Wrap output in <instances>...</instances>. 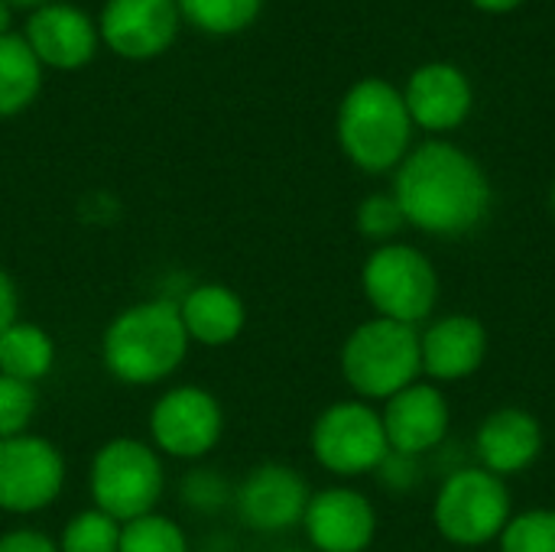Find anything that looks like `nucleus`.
<instances>
[{
	"label": "nucleus",
	"mask_w": 555,
	"mask_h": 552,
	"mask_svg": "<svg viewBox=\"0 0 555 552\" xmlns=\"http://www.w3.org/2000/svg\"><path fill=\"white\" fill-rule=\"evenodd\" d=\"M390 192L406 218V228L439 241H459L478 231L494 202L485 166L449 140L413 146L393 169Z\"/></svg>",
	"instance_id": "f257e3e1"
},
{
	"label": "nucleus",
	"mask_w": 555,
	"mask_h": 552,
	"mask_svg": "<svg viewBox=\"0 0 555 552\" xmlns=\"http://www.w3.org/2000/svg\"><path fill=\"white\" fill-rule=\"evenodd\" d=\"M335 130L341 153L361 172L380 176L406 159L416 127L397 85L387 78H361L345 91Z\"/></svg>",
	"instance_id": "f03ea898"
},
{
	"label": "nucleus",
	"mask_w": 555,
	"mask_h": 552,
	"mask_svg": "<svg viewBox=\"0 0 555 552\" xmlns=\"http://www.w3.org/2000/svg\"><path fill=\"white\" fill-rule=\"evenodd\" d=\"M189 351L179 306L153 299L124 309L104 332V364L124 384H156L169 377Z\"/></svg>",
	"instance_id": "7ed1b4c3"
},
{
	"label": "nucleus",
	"mask_w": 555,
	"mask_h": 552,
	"mask_svg": "<svg viewBox=\"0 0 555 552\" xmlns=\"http://www.w3.org/2000/svg\"><path fill=\"white\" fill-rule=\"evenodd\" d=\"M341 377L358 400L387 403L423 381L420 329L380 316L361 322L341 345Z\"/></svg>",
	"instance_id": "20e7f679"
},
{
	"label": "nucleus",
	"mask_w": 555,
	"mask_h": 552,
	"mask_svg": "<svg viewBox=\"0 0 555 552\" xmlns=\"http://www.w3.org/2000/svg\"><path fill=\"white\" fill-rule=\"evenodd\" d=\"M511 517V485L475 462L442 475L433 498V524L439 537L459 550H481L498 543Z\"/></svg>",
	"instance_id": "39448f33"
},
{
	"label": "nucleus",
	"mask_w": 555,
	"mask_h": 552,
	"mask_svg": "<svg viewBox=\"0 0 555 552\" xmlns=\"http://www.w3.org/2000/svg\"><path fill=\"white\" fill-rule=\"evenodd\" d=\"M361 290L380 319L420 329L439 306V270L416 244L393 241L367 254L361 267Z\"/></svg>",
	"instance_id": "423d86ee"
},
{
	"label": "nucleus",
	"mask_w": 555,
	"mask_h": 552,
	"mask_svg": "<svg viewBox=\"0 0 555 552\" xmlns=\"http://www.w3.org/2000/svg\"><path fill=\"white\" fill-rule=\"evenodd\" d=\"M315 462L335 478H364L387 459V433L380 410L367 400H338L319 413L309 436Z\"/></svg>",
	"instance_id": "0eeeda50"
},
{
	"label": "nucleus",
	"mask_w": 555,
	"mask_h": 552,
	"mask_svg": "<svg viewBox=\"0 0 555 552\" xmlns=\"http://www.w3.org/2000/svg\"><path fill=\"white\" fill-rule=\"evenodd\" d=\"M163 495V462L137 439L107 442L91 462V498L94 508L117 524L153 514Z\"/></svg>",
	"instance_id": "6e6552de"
},
{
	"label": "nucleus",
	"mask_w": 555,
	"mask_h": 552,
	"mask_svg": "<svg viewBox=\"0 0 555 552\" xmlns=\"http://www.w3.org/2000/svg\"><path fill=\"white\" fill-rule=\"evenodd\" d=\"M65 485V462L59 449L39 436L0 439V508L10 514H33L49 508Z\"/></svg>",
	"instance_id": "1a4fd4ad"
},
{
	"label": "nucleus",
	"mask_w": 555,
	"mask_h": 552,
	"mask_svg": "<svg viewBox=\"0 0 555 552\" xmlns=\"http://www.w3.org/2000/svg\"><path fill=\"white\" fill-rule=\"evenodd\" d=\"M380 420H384L390 452L429 459L449 442L452 403L439 384L416 381L384 403Z\"/></svg>",
	"instance_id": "9d476101"
},
{
	"label": "nucleus",
	"mask_w": 555,
	"mask_h": 552,
	"mask_svg": "<svg viewBox=\"0 0 555 552\" xmlns=\"http://www.w3.org/2000/svg\"><path fill=\"white\" fill-rule=\"evenodd\" d=\"M182 26L176 0H107L98 16L101 42L130 62L163 55Z\"/></svg>",
	"instance_id": "9b49d317"
},
{
	"label": "nucleus",
	"mask_w": 555,
	"mask_h": 552,
	"mask_svg": "<svg viewBox=\"0 0 555 552\" xmlns=\"http://www.w3.org/2000/svg\"><path fill=\"white\" fill-rule=\"evenodd\" d=\"M221 407L202 387H176L163 394L150 413L153 442L176 459H198L221 439Z\"/></svg>",
	"instance_id": "f8f14e48"
},
{
	"label": "nucleus",
	"mask_w": 555,
	"mask_h": 552,
	"mask_svg": "<svg viewBox=\"0 0 555 552\" xmlns=\"http://www.w3.org/2000/svg\"><path fill=\"white\" fill-rule=\"evenodd\" d=\"M491 335L472 312H449L420 329L423 377L433 384H462L475 377L488 361Z\"/></svg>",
	"instance_id": "ddd939ff"
},
{
	"label": "nucleus",
	"mask_w": 555,
	"mask_h": 552,
	"mask_svg": "<svg viewBox=\"0 0 555 552\" xmlns=\"http://www.w3.org/2000/svg\"><path fill=\"white\" fill-rule=\"evenodd\" d=\"M302 530L312 550L367 552L377 537V508L358 488H322L309 498Z\"/></svg>",
	"instance_id": "4468645a"
},
{
	"label": "nucleus",
	"mask_w": 555,
	"mask_h": 552,
	"mask_svg": "<svg viewBox=\"0 0 555 552\" xmlns=\"http://www.w3.org/2000/svg\"><path fill=\"white\" fill-rule=\"evenodd\" d=\"M23 39L29 42L39 65L55 68V72L85 68L101 46L98 20H91L81 7L62 3V0H52L33 10L26 20Z\"/></svg>",
	"instance_id": "2eb2a0df"
},
{
	"label": "nucleus",
	"mask_w": 555,
	"mask_h": 552,
	"mask_svg": "<svg viewBox=\"0 0 555 552\" xmlns=\"http://www.w3.org/2000/svg\"><path fill=\"white\" fill-rule=\"evenodd\" d=\"M309 498L312 491L296 468L270 462L244 478L237 491V514L247 527L260 534H283L302 527Z\"/></svg>",
	"instance_id": "dca6fc26"
},
{
	"label": "nucleus",
	"mask_w": 555,
	"mask_h": 552,
	"mask_svg": "<svg viewBox=\"0 0 555 552\" xmlns=\"http://www.w3.org/2000/svg\"><path fill=\"white\" fill-rule=\"evenodd\" d=\"M546 449L540 420L524 407L491 410L475 433V465L498 478H517L530 472Z\"/></svg>",
	"instance_id": "f3484780"
},
{
	"label": "nucleus",
	"mask_w": 555,
	"mask_h": 552,
	"mask_svg": "<svg viewBox=\"0 0 555 552\" xmlns=\"http://www.w3.org/2000/svg\"><path fill=\"white\" fill-rule=\"evenodd\" d=\"M403 101L413 117V127L429 133H449L468 120L475 107V88L459 65L426 62L410 75Z\"/></svg>",
	"instance_id": "a211bd4d"
},
{
	"label": "nucleus",
	"mask_w": 555,
	"mask_h": 552,
	"mask_svg": "<svg viewBox=\"0 0 555 552\" xmlns=\"http://www.w3.org/2000/svg\"><path fill=\"white\" fill-rule=\"evenodd\" d=\"M179 316H182V325H185L189 342H202L208 348L231 345L241 335L244 322H247V312H244L241 296L234 290L221 286V283H202V286H195L182 299Z\"/></svg>",
	"instance_id": "6ab92c4d"
},
{
	"label": "nucleus",
	"mask_w": 555,
	"mask_h": 552,
	"mask_svg": "<svg viewBox=\"0 0 555 552\" xmlns=\"http://www.w3.org/2000/svg\"><path fill=\"white\" fill-rule=\"evenodd\" d=\"M42 88V65L23 33L0 36V117L26 111Z\"/></svg>",
	"instance_id": "aec40b11"
},
{
	"label": "nucleus",
	"mask_w": 555,
	"mask_h": 552,
	"mask_svg": "<svg viewBox=\"0 0 555 552\" xmlns=\"http://www.w3.org/2000/svg\"><path fill=\"white\" fill-rule=\"evenodd\" d=\"M55 361V348L52 338L33 325V322H13L3 335H0V374L13 377V381H26L36 384L39 377L49 374Z\"/></svg>",
	"instance_id": "412c9836"
},
{
	"label": "nucleus",
	"mask_w": 555,
	"mask_h": 552,
	"mask_svg": "<svg viewBox=\"0 0 555 552\" xmlns=\"http://www.w3.org/2000/svg\"><path fill=\"white\" fill-rule=\"evenodd\" d=\"M189 26L208 36H237L257 23L263 0H176Z\"/></svg>",
	"instance_id": "4be33fe9"
},
{
	"label": "nucleus",
	"mask_w": 555,
	"mask_h": 552,
	"mask_svg": "<svg viewBox=\"0 0 555 552\" xmlns=\"http://www.w3.org/2000/svg\"><path fill=\"white\" fill-rule=\"evenodd\" d=\"M498 552H555V508L514 511L498 540Z\"/></svg>",
	"instance_id": "5701e85b"
},
{
	"label": "nucleus",
	"mask_w": 555,
	"mask_h": 552,
	"mask_svg": "<svg viewBox=\"0 0 555 552\" xmlns=\"http://www.w3.org/2000/svg\"><path fill=\"white\" fill-rule=\"evenodd\" d=\"M117 552H189V543L176 521L159 514H143L137 521L120 524Z\"/></svg>",
	"instance_id": "b1692460"
},
{
	"label": "nucleus",
	"mask_w": 555,
	"mask_h": 552,
	"mask_svg": "<svg viewBox=\"0 0 555 552\" xmlns=\"http://www.w3.org/2000/svg\"><path fill=\"white\" fill-rule=\"evenodd\" d=\"M120 550V524L107 514L85 511L68 521L59 552H117Z\"/></svg>",
	"instance_id": "393cba45"
},
{
	"label": "nucleus",
	"mask_w": 555,
	"mask_h": 552,
	"mask_svg": "<svg viewBox=\"0 0 555 552\" xmlns=\"http://www.w3.org/2000/svg\"><path fill=\"white\" fill-rule=\"evenodd\" d=\"M354 224H358V231H361L367 241H374L377 247H380V244L400 241V234L406 231V218H403V211H400L393 192H371V195L358 205Z\"/></svg>",
	"instance_id": "a878e982"
},
{
	"label": "nucleus",
	"mask_w": 555,
	"mask_h": 552,
	"mask_svg": "<svg viewBox=\"0 0 555 552\" xmlns=\"http://www.w3.org/2000/svg\"><path fill=\"white\" fill-rule=\"evenodd\" d=\"M36 413V390L26 381L0 374V439L23 436Z\"/></svg>",
	"instance_id": "bb28decb"
},
{
	"label": "nucleus",
	"mask_w": 555,
	"mask_h": 552,
	"mask_svg": "<svg viewBox=\"0 0 555 552\" xmlns=\"http://www.w3.org/2000/svg\"><path fill=\"white\" fill-rule=\"evenodd\" d=\"M380 478V485L393 495H410L426 482V459L416 455H403V452H387V459L380 462V468L374 472Z\"/></svg>",
	"instance_id": "cd10ccee"
},
{
	"label": "nucleus",
	"mask_w": 555,
	"mask_h": 552,
	"mask_svg": "<svg viewBox=\"0 0 555 552\" xmlns=\"http://www.w3.org/2000/svg\"><path fill=\"white\" fill-rule=\"evenodd\" d=\"M0 552H59V547L36 530H13L0 537Z\"/></svg>",
	"instance_id": "c85d7f7f"
},
{
	"label": "nucleus",
	"mask_w": 555,
	"mask_h": 552,
	"mask_svg": "<svg viewBox=\"0 0 555 552\" xmlns=\"http://www.w3.org/2000/svg\"><path fill=\"white\" fill-rule=\"evenodd\" d=\"M16 312H20V296H16V286L13 280L0 270V335L16 322Z\"/></svg>",
	"instance_id": "c756f323"
},
{
	"label": "nucleus",
	"mask_w": 555,
	"mask_h": 552,
	"mask_svg": "<svg viewBox=\"0 0 555 552\" xmlns=\"http://www.w3.org/2000/svg\"><path fill=\"white\" fill-rule=\"evenodd\" d=\"M478 10H485V13H511V10H517L524 0H472Z\"/></svg>",
	"instance_id": "7c9ffc66"
},
{
	"label": "nucleus",
	"mask_w": 555,
	"mask_h": 552,
	"mask_svg": "<svg viewBox=\"0 0 555 552\" xmlns=\"http://www.w3.org/2000/svg\"><path fill=\"white\" fill-rule=\"evenodd\" d=\"M10 23H13V7L0 0V36H10Z\"/></svg>",
	"instance_id": "2f4dec72"
},
{
	"label": "nucleus",
	"mask_w": 555,
	"mask_h": 552,
	"mask_svg": "<svg viewBox=\"0 0 555 552\" xmlns=\"http://www.w3.org/2000/svg\"><path fill=\"white\" fill-rule=\"evenodd\" d=\"M10 7H29V10H39V7H46V3H52V0H7Z\"/></svg>",
	"instance_id": "473e14b6"
},
{
	"label": "nucleus",
	"mask_w": 555,
	"mask_h": 552,
	"mask_svg": "<svg viewBox=\"0 0 555 552\" xmlns=\"http://www.w3.org/2000/svg\"><path fill=\"white\" fill-rule=\"evenodd\" d=\"M550 211L555 215V179H553V185H550Z\"/></svg>",
	"instance_id": "72a5a7b5"
}]
</instances>
